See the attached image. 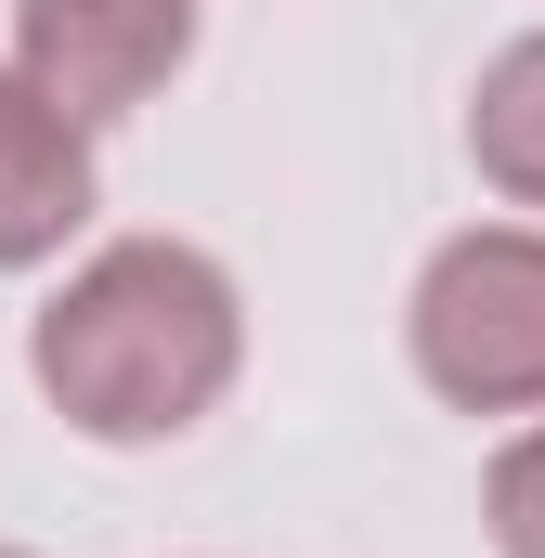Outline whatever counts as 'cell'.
<instances>
[{"label": "cell", "instance_id": "cell-1", "mask_svg": "<svg viewBox=\"0 0 545 558\" xmlns=\"http://www.w3.org/2000/svg\"><path fill=\"white\" fill-rule=\"evenodd\" d=\"M13 105H26V92H0V247H39L52 208H78V156H65V143H26Z\"/></svg>", "mask_w": 545, "mask_h": 558}, {"label": "cell", "instance_id": "cell-2", "mask_svg": "<svg viewBox=\"0 0 545 558\" xmlns=\"http://www.w3.org/2000/svg\"><path fill=\"white\" fill-rule=\"evenodd\" d=\"M533 507H545V454L520 468V481H507V520H533ZM533 558H545V533H533Z\"/></svg>", "mask_w": 545, "mask_h": 558}]
</instances>
